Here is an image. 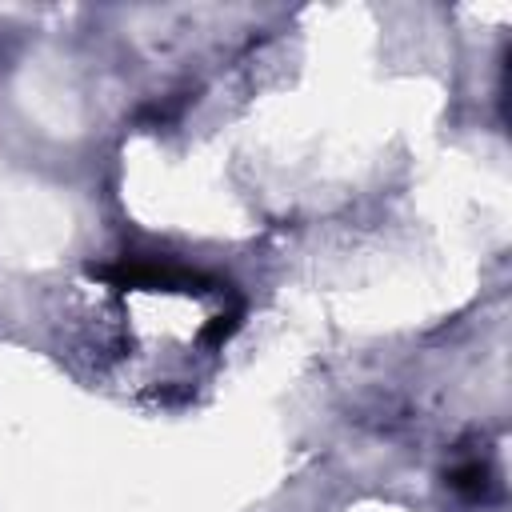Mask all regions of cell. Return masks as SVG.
Listing matches in <instances>:
<instances>
[{
  "instance_id": "cell-1",
  "label": "cell",
  "mask_w": 512,
  "mask_h": 512,
  "mask_svg": "<svg viewBox=\"0 0 512 512\" xmlns=\"http://www.w3.org/2000/svg\"><path fill=\"white\" fill-rule=\"evenodd\" d=\"M448 480H452V488H456V492H464V496H484V492H488V468H484L480 460L460 464Z\"/></svg>"
}]
</instances>
